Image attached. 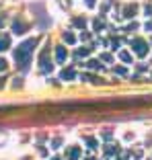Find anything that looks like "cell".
Masks as SVG:
<instances>
[{
    "label": "cell",
    "mask_w": 152,
    "mask_h": 160,
    "mask_svg": "<svg viewBox=\"0 0 152 160\" xmlns=\"http://www.w3.org/2000/svg\"><path fill=\"white\" fill-rule=\"evenodd\" d=\"M35 45H37V39H29L23 45H19V49L14 52V60H17L21 70H27L29 68V64H31V53H33Z\"/></svg>",
    "instance_id": "1"
},
{
    "label": "cell",
    "mask_w": 152,
    "mask_h": 160,
    "mask_svg": "<svg viewBox=\"0 0 152 160\" xmlns=\"http://www.w3.org/2000/svg\"><path fill=\"white\" fill-rule=\"evenodd\" d=\"M132 45H134V52L138 53V56H146L148 49H146V43H144L142 39H136V41H134Z\"/></svg>",
    "instance_id": "2"
},
{
    "label": "cell",
    "mask_w": 152,
    "mask_h": 160,
    "mask_svg": "<svg viewBox=\"0 0 152 160\" xmlns=\"http://www.w3.org/2000/svg\"><path fill=\"white\" fill-rule=\"evenodd\" d=\"M13 31H14L17 35L25 33V31H27V23H21V21H14V25H13Z\"/></svg>",
    "instance_id": "3"
},
{
    "label": "cell",
    "mask_w": 152,
    "mask_h": 160,
    "mask_svg": "<svg viewBox=\"0 0 152 160\" xmlns=\"http://www.w3.org/2000/svg\"><path fill=\"white\" fill-rule=\"evenodd\" d=\"M8 45H10V37L8 35H0V52L8 49Z\"/></svg>",
    "instance_id": "4"
},
{
    "label": "cell",
    "mask_w": 152,
    "mask_h": 160,
    "mask_svg": "<svg viewBox=\"0 0 152 160\" xmlns=\"http://www.w3.org/2000/svg\"><path fill=\"white\" fill-rule=\"evenodd\" d=\"M124 12H125V17H134V14L138 12V4H128Z\"/></svg>",
    "instance_id": "5"
},
{
    "label": "cell",
    "mask_w": 152,
    "mask_h": 160,
    "mask_svg": "<svg viewBox=\"0 0 152 160\" xmlns=\"http://www.w3.org/2000/svg\"><path fill=\"white\" fill-rule=\"evenodd\" d=\"M56 58H58V64H62V62L66 60V49H64V47H58L56 49Z\"/></svg>",
    "instance_id": "6"
},
{
    "label": "cell",
    "mask_w": 152,
    "mask_h": 160,
    "mask_svg": "<svg viewBox=\"0 0 152 160\" xmlns=\"http://www.w3.org/2000/svg\"><path fill=\"white\" fill-rule=\"evenodd\" d=\"M62 78H64V80L74 78V72H72V70H64V72H62Z\"/></svg>",
    "instance_id": "7"
},
{
    "label": "cell",
    "mask_w": 152,
    "mask_h": 160,
    "mask_svg": "<svg viewBox=\"0 0 152 160\" xmlns=\"http://www.w3.org/2000/svg\"><path fill=\"white\" fill-rule=\"evenodd\" d=\"M68 156H70L72 160H74V158H78V148H72V150H68Z\"/></svg>",
    "instance_id": "8"
},
{
    "label": "cell",
    "mask_w": 152,
    "mask_h": 160,
    "mask_svg": "<svg viewBox=\"0 0 152 160\" xmlns=\"http://www.w3.org/2000/svg\"><path fill=\"white\" fill-rule=\"evenodd\" d=\"M64 39L70 41V43H74V35H72V33H64Z\"/></svg>",
    "instance_id": "9"
},
{
    "label": "cell",
    "mask_w": 152,
    "mask_h": 160,
    "mask_svg": "<svg viewBox=\"0 0 152 160\" xmlns=\"http://www.w3.org/2000/svg\"><path fill=\"white\" fill-rule=\"evenodd\" d=\"M74 25H78V27H84V21H82V19H74Z\"/></svg>",
    "instance_id": "10"
},
{
    "label": "cell",
    "mask_w": 152,
    "mask_h": 160,
    "mask_svg": "<svg viewBox=\"0 0 152 160\" xmlns=\"http://www.w3.org/2000/svg\"><path fill=\"white\" fill-rule=\"evenodd\" d=\"M121 60H124V62H129V56H128V53L124 52V53H121Z\"/></svg>",
    "instance_id": "11"
},
{
    "label": "cell",
    "mask_w": 152,
    "mask_h": 160,
    "mask_svg": "<svg viewBox=\"0 0 152 160\" xmlns=\"http://www.w3.org/2000/svg\"><path fill=\"white\" fill-rule=\"evenodd\" d=\"M84 4L86 6H95V0H84Z\"/></svg>",
    "instance_id": "12"
},
{
    "label": "cell",
    "mask_w": 152,
    "mask_h": 160,
    "mask_svg": "<svg viewBox=\"0 0 152 160\" xmlns=\"http://www.w3.org/2000/svg\"><path fill=\"white\" fill-rule=\"evenodd\" d=\"M4 68H6V62H4V60H0V70H4Z\"/></svg>",
    "instance_id": "13"
},
{
    "label": "cell",
    "mask_w": 152,
    "mask_h": 160,
    "mask_svg": "<svg viewBox=\"0 0 152 160\" xmlns=\"http://www.w3.org/2000/svg\"><path fill=\"white\" fill-rule=\"evenodd\" d=\"M2 84H4V80H2V78H0V86H2Z\"/></svg>",
    "instance_id": "14"
},
{
    "label": "cell",
    "mask_w": 152,
    "mask_h": 160,
    "mask_svg": "<svg viewBox=\"0 0 152 160\" xmlns=\"http://www.w3.org/2000/svg\"><path fill=\"white\" fill-rule=\"evenodd\" d=\"M0 25H2V19H0Z\"/></svg>",
    "instance_id": "15"
}]
</instances>
